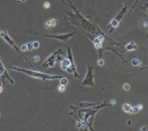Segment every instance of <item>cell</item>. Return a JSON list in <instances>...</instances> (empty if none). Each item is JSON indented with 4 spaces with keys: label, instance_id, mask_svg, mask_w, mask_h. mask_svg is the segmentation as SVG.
Returning a JSON list of instances; mask_svg holds the SVG:
<instances>
[{
    "label": "cell",
    "instance_id": "obj_1",
    "mask_svg": "<svg viewBox=\"0 0 148 131\" xmlns=\"http://www.w3.org/2000/svg\"><path fill=\"white\" fill-rule=\"evenodd\" d=\"M9 67L19 72H22L28 75H29L33 78H38V79H40L43 81L45 80H53V79H61L63 78V76L61 75H49L46 74L45 73H42L39 71H32V70H25L23 68H20L18 67H17L16 66H13L12 65H9Z\"/></svg>",
    "mask_w": 148,
    "mask_h": 131
},
{
    "label": "cell",
    "instance_id": "obj_2",
    "mask_svg": "<svg viewBox=\"0 0 148 131\" xmlns=\"http://www.w3.org/2000/svg\"><path fill=\"white\" fill-rule=\"evenodd\" d=\"M68 52V57L66 59H63L62 61L60 62L61 68L62 70L66 71L69 73L73 72L74 74V78H80V76L78 75L76 66L73 61V56L72 53V50L70 47L66 46Z\"/></svg>",
    "mask_w": 148,
    "mask_h": 131
},
{
    "label": "cell",
    "instance_id": "obj_3",
    "mask_svg": "<svg viewBox=\"0 0 148 131\" xmlns=\"http://www.w3.org/2000/svg\"><path fill=\"white\" fill-rule=\"evenodd\" d=\"M127 10V6H125L121 9L119 14L110 21L109 25L107 27L109 33L111 34L114 30V29L119 26V23L121 20V19H123L125 13H126Z\"/></svg>",
    "mask_w": 148,
    "mask_h": 131
},
{
    "label": "cell",
    "instance_id": "obj_4",
    "mask_svg": "<svg viewBox=\"0 0 148 131\" xmlns=\"http://www.w3.org/2000/svg\"><path fill=\"white\" fill-rule=\"evenodd\" d=\"M0 37H1L2 38H3V39L9 45H10L13 48H14V49L17 51V52H18L22 57H23V58L26 60L27 62L28 63V64H29V66H30L31 67H34V66L32 65V64H31V63L28 61V59L25 56H24L23 54H22V53L20 52V50H19L18 48V47H17L16 43L14 42V41L8 35V32H7V31H6V30H3V31L0 30Z\"/></svg>",
    "mask_w": 148,
    "mask_h": 131
},
{
    "label": "cell",
    "instance_id": "obj_5",
    "mask_svg": "<svg viewBox=\"0 0 148 131\" xmlns=\"http://www.w3.org/2000/svg\"><path fill=\"white\" fill-rule=\"evenodd\" d=\"M63 53H64V52L62 51V50L61 48L58 49L57 50L54 52L49 57H48L45 60V61L43 63L42 66L44 68H47L49 67H52L54 66V64H55V63L56 62L57 57Z\"/></svg>",
    "mask_w": 148,
    "mask_h": 131
},
{
    "label": "cell",
    "instance_id": "obj_6",
    "mask_svg": "<svg viewBox=\"0 0 148 131\" xmlns=\"http://www.w3.org/2000/svg\"><path fill=\"white\" fill-rule=\"evenodd\" d=\"M88 66V71L86 76L85 77L83 81L82 82V85L83 86H92L94 85V78L95 77V75H93V68L94 67L91 65H90L89 64H87Z\"/></svg>",
    "mask_w": 148,
    "mask_h": 131
},
{
    "label": "cell",
    "instance_id": "obj_7",
    "mask_svg": "<svg viewBox=\"0 0 148 131\" xmlns=\"http://www.w3.org/2000/svg\"><path fill=\"white\" fill-rule=\"evenodd\" d=\"M76 34L75 31H73L72 32L68 33V34H59V35H52V34H45L44 35V37H47V38H54L58 40H60L62 42H67L68 39L73 37Z\"/></svg>",
    "mask_w": 148,
    "mask_h": 131
},
{
    "label": "cell",
    "instance_id": "obj_8",
    "mask_svg": "<svg viewBox=\"0 0 148 131\" xmlns=\"http://www.w3.org/2000/svg\"><path fill=\"white\" fill-rule=\"evenodd\" d=\"M0 76L1 77L2 82V86L3 87L5 85V79H8L9 81V82L11 83V84H14L13 80L11 78V77L8 74L7 71L3 67L2 62L0 60Z\"/></svg>",
    "mask_w": 148,
    "mask_h": 131
},
{
    "label": "cell",
    "instance_id": "obj_9",
    "mask_svg": "<svg viewBox=\"0 0 148 131\" xmlns=\"http://www.w3.org/2000/svg\"><path fill=\"white\" fill-rule=\"evenodd\" d=\"M58 23V21L57 20L54 19H51L49 21H47L45 24V27L46 28H47V29H49L50 28H52V27H54V26H56L57 25V24Z\"/></svg>",
    "mask_w": 148,
    "mask_h": 131
},
{
    "label": "cell",
    "instance_id": "obj_10",
    "mask_svg": "<svg viewBox=\"0 0 148 131\" xmlns=\"http://www.w3.org/2000/svg\"><path fill=\"white\" fill-rule=\"evenodd\" d=\"M137 49V45L135 44L134 42H129L126 46H125V49L124 50H128V51H131V50H134Z\"/></svg>",
    "mask_w": 148,
    "mask_h": 131
},
{
    "label": "cell",
    "instance_id": "obj_11",
    "mask_svg": "<svg viewBox=\"0 0 148 131\" xmlns=\"http://www.w3.org/2000/svg\"><path fill=\"white\" fill-rule=\"evenodd\" d=\"M123 111L128 114H133V107L128 103H125L123 104L122 107Z\"/></svg>",
    "mask_w": 148,
    "mask_h": 131
},
{
    "label": "cell",
    "instance_id": "obj_12",
    "mask_svg": "<svg viewBox=\"0 0 148 131\" xmlns=\"http://www.w3.org/2000/svg\"><path fill=\"white\" fill-rule=\"evenodd\" d=\"M140 8H141L143 11H145V12H146L147 14H148V3H146L145 4H144L143 5L141 6L140 7ZM148 38V33L146 35V39H147Z\"/></svg>",
    "mask_w": 148,
    "mask_h": 131
},
{
    "label": "cell",
    "instance_id": "obj_13",
    "mask_svg": "<svg viewBox=\"0 0 148 131\" xmlns=\"http://www.w3.org/2000/svg\"><path fill=\"white\" fill-rule=\"evenodd\" d=\"M131 63L134 66H140L142 65V63L138 59H133L131 61Z\"/></svg>",
    "mask_w": 148,
    "mask_h": 131
},
{
    "label": "cell",
    "instance_id": "obj_14",
    "mask_svg": "<svg viewBox=\"0 0 148 131\" xmlns=\"http://www.w3.org/2000/svg\"><path fill=\"white\" fill-rule=\"evenodd\" d=\"M60 83H61V85H64V86H66V85H67L68 83V80L66 78L63 77V78H62L61 79V80H60Z\"/></svg>",
    "mask_w": 148,
    "mask_h": 131
},
{
    "label": "cell",
    "instance_id": "obj_15",
    "mask_svg": "<svg viewBox=\"0 0 148 131\" xmlns=\"http://www.w3.org/2000/svg\"><path fill=\"white\" fill-rule=\"evenodd\" d=\"M140 0H135V2H134V5L132 6V7H131V8L130 9V11H129V13H128V16H130V14H131V13H132V10H134V9L135 8V7L136 6V5L138 4V3L140 1Z\"/></svg>",
    "mask_w": 148,
    "mask_h": 131
},
{
    "label": "cell",
    "instance_id": "obj_16",
    "mask_svg": "<svg viewBox=\"0 0 148 131\" xmlns=\"http://www.w3.org/2000/svg\"><path fill=\"white\" fill-rule=\"evenodd\" d=\"M142 26L145 28H148V20L147 19H145V20H143L142 21Z\"/></svg>",
    "mask_w": 148,
    "mask_h": 131
},
{
    "label": "cell",
    "instance_id": "obj_17",
    "mask_svg": "<svg viewBox=\"0 0 148 131\" xmlns=\"http://www.w3.org/2000/svg\"><path fill=\"white\" fill-rule=\"evenodd\" d=\"M57 90L58 92H64L65 90V87L64 85H60L58 86L57 88Z\"/></svg>",
    "mask_w": 148,
    "mask_h": 131
},
{
    "label": "cell",
    "instance_id": "obj_18",
    "mask_svg": "<svg viewBox=\"0 0 148 131\" xmlns=\"http://www.w3.org/2000/svg\"><path fill=\"white\" fill-rule=\"evenodd\" d=\"M27 49L28 50H32L33 49H34V46H33V43L32 42H29L27 45Z\"/></svg>",
    "mask_w": 148,
    "mask_h": 131
},
{
    "label": "cell",
    "instance_id": "obj_19",
    "mask_svg": "<svg viewBox=\"0 0 148 131\" xmlns=\"http://www.w3.org/2000/svg\"><path fill=\"white\" fill-rule=\"evenodd\" d=\"M50 7V3L48 1H46L43 4V8L45 9H49Z\"/></svg>",
    "mask_w": 148,
    "mask_h": 131
},
{
    "label": "cell",
    "instance_id": "obj_20",
    "mask_svg": "<svg viewBox=\"0 0 148 131\" xmlns=\"http://www.w3.org/2000/svg\"><path fill=\"white\" fill-rule=\"evenodd\" d=\"M32 43H33L34 48L37 49V48H39V43L38 41H35V42H32Z\"/></svg>",
    "mask_w": 148,
    "mask_h": 131
},
{
    "label": "cell",
    "instance_id": "obj_21",
    "mask_svg": "<svg viewBox=\"0 0 148 131\" xmlns=\"http://www.w3.org/2000/svg\"><path fill=\"white\" fill-rule=\"evenodd\" d=\"M123 89L125 90H128L130 89V86L128 83H125L123 85Z\"/></svg>",
    "mask_w": 148,
    "mask_h": 131
},
{
    "label": "cell",
    "instance_id": "obj_22",
    "mask_svg": "<svg viewBox=\"0 0 148 131\" xmlns=\"http://www.w3.org/2000/svg\"><path fill=\"white\" fill-rule=\"evenodd\" d=\"M20 49H21V51H24V52L27 50L28 49H27V45H21V47H20Z\"/></svg>",
    "mask_w": 148,
    "mask_h": 131
},
{
    "label": "cell",
    "instance_id": "obj_23",
    "mask_svg": "<svg viewBox=\"0 0 148 131\" xmlns=\"http://www.w3.org/2000/svg\"><path fill=\"white\" fill-rule=\"evenodd\" d=\"M32 60L34 61H35V62H38V61H39L40 60V57H39V56H35L32 58Z\"/></svg>",
    "mask_w": 148,
    "mask_h": 131
},
{
    "label": "cell",
    "instance_id": "obj_24",
    "mask_svg": "<svg viewBox=\"0 0 148 131\" xmlns=\"http://www.w3.org/2000/svg\"><path fill=\"white\" fill-rule=\"evenodd\" d=\"M98 64L102 66L104 64V61L102 59H99L98 60Z\"/></svg>",
    "mask_w": 148,
    "mask_h": 131
},
{
    "label": "cell",
    "instance_id": "obj_25",
    "mask_svg": "<svg viewBox=\"0 0 148 131\" xmlns=\"http://www.w3.org/2000/svg\"><path fill=\"white\" fill-rule=\"evenodd\" d=\"M139 109L137 107H133V113H138V111H139Z\"/></svg>",
    "mask_w": 148,
    "mask_h": 131
},
{
    "label": "cell",
    "instance_id": "obj_26",
    "mask_svg": "<svg viewBox=\"0 0 148 131\" xmlns=\"http://www.w3.org/2000/svg\"><path fill=\"white\" fill-rule=\"evenodd\" d=\"M137 107L138 108L139 110H143V105L141 104H138V106H137Z\"/></svg>",
    "mask_w": 148,
    "mask_h": 131
},
{
    "label": "cell",
    "instance_id": "obj_27",
    "mask_svg": "<svg viewBox=\"0 0 148 131\" xmlns=\"http://www.w3.org/2000/svg\"><path fill=\"white\" fill-rule=\"evenodd\" d=\"M116 101L114 100H112L110 101V104H111V105H114V104H116Z\"/></svg>",
    "mask_w": 148,
    "mask_h": 131
},
{
    "label": "cell",
    "instance_id": "obj_28",
    "mask_svg": "<svg viewBox=\"0 0 148 131\" xmlns=\"http://www.w3.org/2000/svg\"><path fill=\"white\" fill-rule=\"evenodd\" d=\"M17 1H18L17 2H24L27 0H17Z\"/></svg>",
    "mask_w": 148,
    "mask_h": 131
},
{
    "label": "cell",
    "instance_id": "obj_29",
    "mask_svg": "<svg viewBox=\"0 0 148 131\" xmlns=\"http://www.w3.org/2000/svg\"><path fill=\"white\" fill-rule=\"evenodd\" d=\"M146 69H148V66H147V67H143V68H142L140 70H146Z\"/></svg>",
    "mask_w": 148,
    "mask_h": 131
},
{
    "label": "cell",
    "instance_id": "obj_30",
    "mask_svg": "<svg viewBox=\"0 0 148 131\" xmlns=\"http://www.w3.org/2000/svg\"><path fill=\"white\" fill-rule=\"evenodd\" d=\"M2 90H3V87L1 86V87H0V93L2 92Z\"/></svg>",
    "mask_w": 148,
    "mask_h": 131
},
{
    "label": "cell",
    "instance_id": "obj_31",
    "mask_svg": "<svg viewBox=\"0 0 148 131\" xmlns=\"http://www.w3.org/2000/svg\"><path fill=\"white\" fill-rule=\"evenodd\" d=\"M2 85V83L0 82V87H1ZM2 87H3V86H2Z\"/></svg>",
    "mask_w": 148,
    "mask_h": 131
},
{
    "label": "cell",
    "instance_id": "obj_32",
    "mask_svg": "<svg viewBox=\"0 0 148 131\" xmlns=\"http://www.w3.org/2000/svg\"><path fill=\"white\" fill-rule=\"evenodd\" d=\"M0 116H1V114H0Z\"/></svg>",
    "mask_w": 148,
    "mask_h": 131
}]
</instances>
